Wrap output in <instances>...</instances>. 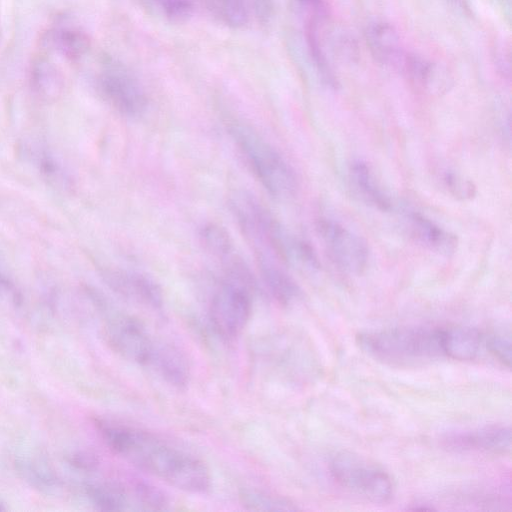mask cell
Returning <instances> with one entry per match:
<instances>
[{
  "instance_id": "cell-1",
  "label": "cell",
  "mask_w": 512,
  "mask_h": 512,
  "mask_svg": "<svg viewBox=\"0 0 512 512\" xmlns=\"http://www.w3.org/2000/svg\"><path fill=\"white\" fill-rule=\"evenodd\" d=\"M95 424L106 445L140 471L185 492L202 494L209 490V470L192 453L125 423L99 418Z\"/></svg>"
},
{
  "instance_id": "cell-2",
  "label": "cell",
  "mask_w": 512,
  "mask_h": 512,
  "mask_svg": "<svg viewBox=\"0 0 512 512\" xmlns=\"http://www.w3.org/2000/svg\"><path fill=\"white\" fill-rule=\"evenodd\" d=\"M103 314L105 337L124 359L149 368L167 383L181 388L189 379V366L183 353L173 344L156 338L137 317L96 297Z\"/></svg>"
},
{
  "instance_id": "cell-3",
  "label": "cell",
  "mask_w": 512,
  "mask_h": 512,
  "mask_svg": "<svg viewBox=\"0 0 512 512\" xmlns=\"http://www.w3.org/2000/svg\"><path fill=\"white\" fill-rule=\"evenodd\" d=\"M229 205L243 234L255 252H265L278 261L305 270H317L320 263L313 247L287 230L250 192L235 191Z\"/></svg>"
},
{
  "instance_id": "cell-4",
  "label": "cell",
  "mask_w": 512,
  "mask_h": 512,
  "mask_svg": "<svg viewBox=\"0 0 512 512\" xmlns=\"http://www.w3.org/2000/svg\"><path fill=\"white\" fill-rule=\"evenodd\" d=\"M224 264V276L210 302L209 318L218 337L233 341L250 319L254 279L238 256L230 255Z\"/></svg>"
},
{
  "instance_id": "cell-5",
  "label": "cell",
  "mask_w": 512,
  "mask_h": 512,
  "mask_svg": "<svg viewBox=\"0 0 512 512\" xmlns=\"http://www.w3.org/2000/svg\"><path fill=\"white\" fill-rule=\"evenodd\" d=\"M227 130L255 177L272 197L289 200L296 195L295 171L276 148L242 121L230 120Z\"/></svg>"
},
{
  "instance_id": "cell-6",
  "label": "cell",
  "mask_w": 512,
  "mask_h": 512,
  "mask_svg": "<svg viewBox=\"0 0 512 512\" xmlns=\"http://www.w3.org/2000/svg\"><path fill=\"white\" fill-rule=\"evenodd\" d=\"M363 352L389 364L406 365L444 357L442 328L396 327L360 332Z\"/></svg>"
},
{
  "instance_id": "cell-7",
  "label": "cell",
  "mask_w": 512,
  "mask_h": 512,
  "mask_svg": "<svg viewBox=\"0 0 512 512\" xmlns=\"http://www.w3.org/2000/svg\"><path fill=\"white\" fill-rule=\"evenodd\" d=\"M329 470L335 482L347 491L374 503H385L394 495V481L381 466L349 452L332 457Z\"/></svg>"
},
{
  "instance_id": "cell-8",
  "label": "cell",
  "mask_w": 512,
  "mask_h": 512,
  "mask_svg": "<svg viewBox=\"0 0 512 512\" xmlns=\"http://www.w3.org/2000/svg\"><path fill=\"white\" fill-rule=\"evenodd\" d=\"M96 85L104 100L123 116H141L148 97L138 77L122 62L105 57L99 65Z\"/></svg>"
},
{
  "instance_id": "cell-9",
  "label": "cell",
  "mask_w": 512,
  "mask_h": 512,
  "mask_svg": "<svg viewBox=\"0 0 512 512\" xmlns=\"http://www.w3.org/2000/svg\"><path fill=\"white\" fill-rule=\"evenodd\" d=\"M316 230L328 256L339 269L353 275L366 269L369 249L361 236L327 217L317 219Z\"/></svg>"
},
{
  "instance_id": "cell-10",
  "label": "cell",
  "mask_w": 512,
  "mask_h": 512,
  "mask_svg": "<svg viewBox=\"0 0 512 512\" xmlns=\"http://www.w3.org/2000/svg\"><path fill=\"white\" fill-rule=\"evenodd\" d=\"M295 8L302 21L303 34L309 57L323 83L337 87V78L326 53L324 29L329 10L324 0H295Z\"/></svg>"
},
{
  "instance_id": "cell-11",
  "label": "cell",
  "mask_w": 512,
  "mask_h": 512,
  "mask_svg": "<svg viewBox=\"0 0 512 512\" xmlns=\"http://www.w3.org/2000/svg\"><path fill=\"white\" fill-rule=\"evenodd\" d=\"M101 274L105 283L123 298L147 308L162 306V290L149 276L118 268H106Z\"/></svg>"
},
{
  "instance_id": "cell-12",
  "label": "cell",
  "mask_w": 512,
  "mask_h": 512,
  "mask_svg": "<svg viewBox=\"0 0 512 512\" xmlns=\"http://www.w3.org/2000/svg\"><path fill=\"white\" fill-rule=\"evenodd\" d=\"M211 13L235 29L267 24L272 18V0H206Z\"/></svg>"
},
{
  "instance_id": "cell-13",
  "label": "cell",
  "mask_w": 512,
  "mask_h": 512,
  "mask_svg": "<svg viewBox=\"0 0 512 512\" xmlns=\"http://www.w3.org/2000/svg\"><path fill=\"white\" fill-rule=\"evenodd\" d=\"M455 450H473L504 454L511 448V430L503 425H491L457 432L444 439Z\"/></svg>"
},
{
  "instance_id": "cell-14",
  "label": "cell",
  "mask_w": 512,
  "mask_h": 512,
  "mask_svg": "<svg viewBox=\"0 0 512 512\" xmlns=\"http://www.w3.org/2000/svg\"><path fill=\"white\" fill-rule=\"evenodd\" d=\"M404 221L408 234L430 251L449 256L457 250V236L425 215L407 211L404 214Z\"/></svg>"
},
{
  "instance_id": "cell-15",
  "label": "cell",
  "mask_w": 512,
  "mask_h": 512,
  "mask_svg": "<svg viewBox=\"0 0 512 512\" xmlns=\"http://www.w3.org/2000/svg\"><path fill=\"white\" fill-rule=\"evenodd\" d=\"M366 40L379 63L400 72L408 52L393 26L384 22L370 24L366 30Z\"/></svg>"
},
{
  "instance_id": "cell-16",
  "label": "cell",
  "mask_w": 512,
  "mask_h": 512,
  "mask_svg": "<svg viewBox=\"0 0 512 512\" xmlns=\"http://www.w3.org/2000/svg\"><path fill=\"white\" fill-rule=\"evenodd\" d=\"M400 72L418 89L441 94L451 85L447 70L422 56L408 52Z\"/></svg>"
},
{
  "instance_id": "cell-17",
  "label": "cell",
  "mask_w": 512,
  "mask_h": 512,
  "mask_svg": "<svg viewBox=\"0 0 512 512\" xmlns=\"http://www.w3.org/2000/svg\"><path fill=\"white\" fill-rule=\"evenodd\" d=\"M486 337L476 328L453 326L442 328L444 357L459 361H472L487 354Z\"/></svg>"
},
{
  "instance_id": "cell-18",
  "label": "cell",
  "mask_w": 512,
  "mask_h": 512,
  "mask_svg": "<svg viewBox=\"0 0 512 512\" xmlns=\"http://www.w3.org/2000/svg\"><path fill=\"white\" fill-rule=\"evenodd\" d=\"M261 278L271 296L284 306L296 302L301 296L297 283L278 264V260L263 252H256Z\"/></svg>"
},
{
  "instance_id": "cell-19",
  "label": "cell",
  "mask_w": 512,
  "mask_h": 512,
  "mask_svg": "<svg viewBox=\"0 0 512 512\" xmlns=\"http://www.w3.org/2000/svg\"><path fill=\"white\" fill-rule=\"evenodd\" d=\"M43 43L45 48L55 51L71 62L81 59L90 47L87 34L67 23L49 29L44 35Z\"/></svg>"
},
{
  "instance_id": "cell-20",
  "label": "cell",
  "mask_w": 512,
  "mask_h": 512,
  "mask_svg": "<svg viewBox=\"0 0 512 512\" xmlns=\"http://www.w3.org/2000/svg\"><path fill=\"white\" fill-rule=\"evenodd\" d=\"M349 179L357 194L380 211H390L392 201L368 163L357 160L349 168Z\"/></svg>"
},
{
  "instance_id": "cell-21",
  "label": "cell",
  "mask_w": 512,
  "mask_h": 512,
  "mask_svg": "<svg viewBox=\"0 0 512 512\" xmlns=\"http://www.w3.org/2000/svg\"><path fill=\"white\" fill-rule=\"evenodd\" d=\"M148 14L168 23H183L194 14L196 0H136Z\"/></svg>"
},
{
  "instance_id": "cell-22",
  "label": "cell",
  "mask_w": 512,
  "mask_h": 512,
  "mask_svg": "<svg viewBox=\"0 0 512 512\" xmlns=\"http://www.w3.org/2000/svg\"><path fill=\"white\" fill-rule=\"evenodd\" d=\"M32 161L41 175L55 187L68 188L71 178L62 163L53 153L37 147L31 151Z\"/></svg>"
},
{
  "instance_id": "cell-23",
  "label": "cell",
  "mask_w": 512,
  "mask_h": 512,
  "mask_svg": "<svg viewBox=\"0 0 512 512\" xmlns=\"http://www.w3.org/2000/svg\"><path fill=\"white\" fill-rule=\"evenodd\" d=\"M31 83L36 92L53 97L62 87V76L57 67L46 59H37L31 71Z\"/></svg>"
},
{
  "instance_id": "cell-24",
  "label": "cell",
  "mask_w": 512,
  "mask_h": 512,
  "mask_svg": "<svg viewBox=\"0 0 512 512\" xmlns=\"http://www.w3.org/2000/svg\"><path fill=\"white\" fill-rule=\"evenodd\" d=\"M200 240L206 251L219 259H226L233 252V242L228 231L219 224L207 223L200 230Z\"/></svg>"
},
{
  "instance_id": "cell-25",
  "label": "cell",
  "mask_w": 512,
  "mask_h": 512,
  "mask_svg": "<svg viewBox=\"0 0 512 512\" xmlns=\"http://www.w3.org/2000/svg\"><path fill=\"white\" fill-rule=\"evenodd\" d=\"M243 503L252 510H297L292 502L279 496L259 491H247L242 495Z\"/></svg>"
},
{
  "instance_id": "cell-26",
  "label": "cell",
  "mask_w": 512,
  "mask_h": 512,
  "mask_svg": "<svg viewBox=\"0 0 512 512\" xmlns=\"http://www.w3.org/2000/svg\"><path fill=\"white\" fill-rule=\"evenodd\" d=\"M442 182L447 191L459 200H471L476 196L477 188L474 182L456 171H445Z\"/></svg>"
},
{
  "instance_id": "cell-27",
  "label": "cell",
  "mask_w": 512,
  "mask_h": 512,
  "mask_svg": "<svg viewBox=\"0 0 512 512\" xmlns=\"http://www.w3.org/2000/svg\"><path fill=\"white\" fill-rule=\"evenodd\" d=\"M486 350L496 361L507 368L511 365L510 336L502 333H488L486 337Z\"/></svg>"
},
{
  "instance_id": "cell-28",
  "label": "cell",
  "mask_w": 512,
  "mask_h": 512,
  "mask_svg": "<svg viewBox=\"0 0 512 512\" xmlns=\"http://www.w3.org/2000/svg\"><path fill=\"white\" fill-rule=\"evenodd\" d=\"M18 465L20 472L33 485L42 489H49L55 485L53 475L40 467L38 463L31 460H21Z\"/></svg>"
},
{
  "instance_id": "cell-29",
  "label": "cell",
  "mask_w": 512,
  "mask_h": 512,
  "mask_svg": "<svg viewBox=\"0 0 512 512\" xmlns=\"http://www.w3.org/2000/svg\"><path fill=\"white\" fill-rule=\"evenodd\" d=\"M8 293L15 294L12 283L0 271V295Z\"/></svg>"
},
{
  "instance_id": "cell-30",
  "label": "cell",
  "mask_w": 512,
  "mask_h": 512,
  "mask_svg": "<svg viewBox=\"0 0 512 512\" xmlns=\"http://www.w3.org/2000/svg\"><path fill=\"white\" fill-rule=\"evenodd\" d=\"M1 509H2V508L0 507V510H1Z\"/></svg>"
}]
</instances>
